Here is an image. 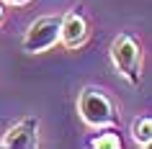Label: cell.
<instances>
[{
    "label": "cell",
    "instance_id": "1",
    "mask_svg": "<svg viewBox=\"0 0 152 149\" xmlns=\"http://www.w3.org/2000/svg\"><path fill=\"white\" fill-rule=\"evenodd\" d=\"M77 113L90 129H108L119 121L113 100L98 87H83L77 98Z\"/></svg>",
    "mask_w": 152,
    "mask_h": 149
},
{
    "label": "cell",
    "instance_id": "2",
    "mask_svg": "<svg viewBox=\"0 0 152 149\" xmlns=\"http://www.w3.org/2000/svg\"><path fill=\"white\" fill-rule=\"evenodd\" d=\"M111 62L126 82H132L134 87L142 82V47L132 33H119L113 39Z\"/></svg>",
    "mask_w": 152,
    "mask_h": 149
},
{
    "label": "cell",
    "instance_id": "3",
    "mask_svg": "<svg viewBox=\"0 0 152 149\" xmlns=\"http://www.w3.org/2000/svg\"><path fill=\"white\" fill-rule=\"evenodd\" d=\"M59 26H62V16H41L36 18L28 31L23 36V52L28 54H41L52 49L59 41Z\"/></svg>",
    "mask_w": 152,
    "mask_h": 149
},
{
    "label": "cell",
    "instance_id": "4",
    "mask_svg": "<svg viewBox=\"0 0 152 149\" xmlns=\"http://www.w3.org/2000/svg\"><path fill=\"white\" fill-rule=\"evenodd\" d=\"M0 147H10V149H36L39 147V118H23L13 124L5 131Z\"/></svg>",
    "mask_w": 152,
    "mask_h": 149
},
{
    "label": "cell",
    "instance_id": "5",
    "mask_svg": "<svg viewBox=\"0 0 152 149\" xmlns=\"http://www.w3.org/2000/svg\"><path fill=\"white\" fill-rule=\"evenodd\" d=\"M59 41L67 49H80L88 41V21L77 13L70 10L62 16V26H59Z\"/></svg>",
    "mask_w": 152,
    "mask_h": 149
},
{
    "label": "cell",
    "instance_id": "6",
    "mask_svg": "<svg viewBox=\"0 0 152 149\" xmlns=\"http://www.w3.org/2000/svg\"><path fill=\"white\" fill-rule=\"evenodd\" d=\"M132 136L139 147H147L152 141V116H139L134 118V126H132Z\"/></svg>",
    "mask_w": 152,
    "mask_h": 149
},
{
    "label": "cell",
    "instance_id": "7",
    "mask_svg": "<svg viewBox=\"0 0 152 149\" xmlns=\"http://www.w3.org/2000/svg\"><path fill=\"white\" fill-rule=\"evenodd\" d=\"M90 147H96V149H121L124 141L119 139L116 131H106L103 136H96V139L90 141Z\"/></svg>",
    "mask_w": 152,
    "mask_h": 149
},
{
    "label": "cell",
    "instance_id": "8",
    "mask_svg": "<svg viewBox=\"0 0 152 149\" xmlns=\"http://www.w3.org/2000/svg\"><path fill=\"white\" fill-rule=\"evenodd\" d=\"M3 3H8V5H26L28 0H3Z\"/></svg>",
    "mask_w": 152,
    "mask_h": 149
},
{
    "label": "cell",
    "instance_id": "9",
    "mask_svg": "<svg viewBox=\"0 0 152 149\" xmlns=\"http://www.w3.org/2000/svg\"><path fill=\"white\" fill-rule=\"evenodd\" d=\"M3 16H5V10H3V3H0V21H3Z\"/></svg>",
    "mask_w": 152,
    "mask_h": 149
},
{
    "label": "cell",
    "instance_id": "10",
    "mask_svg": "<svg viewBox=\"0 0 152 149\" xmlns=\"http://www.w3.org/2000/svg\"><path fill=\"white\" fill-rule=\"evenodd\" d=\"M147 149H152V141H150V144H147Z\"/></svg>",
    "mask_w": 152,
    "mask_h": 149
}]
</instances>
